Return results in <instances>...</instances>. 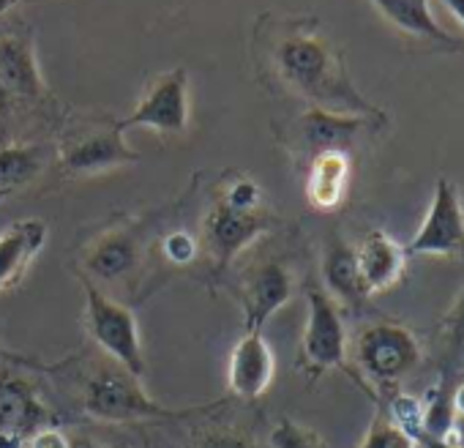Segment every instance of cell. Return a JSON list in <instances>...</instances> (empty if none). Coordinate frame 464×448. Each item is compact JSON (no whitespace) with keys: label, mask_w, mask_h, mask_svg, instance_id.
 <instances>
[{"label":"cell","mask_w":464,"mask_h":448,"mask_svg":"<svg viewBox=\"0 0 464 448\" xmlns=\"http://www.w3.org/2000/svg\"><path fill=\"white\" fill-rule=\"evenodd\" d=\"M293 298V274L285 263L271 260L252 268V274L244 282L241 307H244V331L246 334H263L268 320L287 307Z\"/></svg>","instance_id":"cell-10"},{"label":"cell","mask_w":464,"mask_h":448,"mask_svg":"<svg viewBox=\"0 0 464 448\" xmlns=\"http://www.w3.org/2000/svg\"><path fill=\"white\" fill-rule=\"evenodd\" d=\"M445 4V9L456 17V23L464 28V0H442Z\"/></svg>","instance_id":"cell-32"},{"label":"cell","mask_w":464,"mask_h":448,"mask_svg":"<svg viewBox=\"0 0 464 448\" xmlns=\"http://www.w3.org/2000/svg\"><path fill=\"white\" fill-rule=\"evenodd\" d=\"M450 407H453V418L456 421H464V383H459L450 391Z\"/></svg>","instance_id":"cell-30"},{"label":"cell","mask_w":464,"mask_h":448,"mask_svg":"<svg viewBox=\"0 0 464 448\" xmlns=\"http://www.w3.org/2000/svg\"><path fill=\"white\" fill-rule=\"evenodd\" d=\"M358 372L380 391L396 394L399 383L410 377L423 358L418 336L399 323H374L363 328L353 347Z\"/></svg>","instance_id":"cell-2"},{"label":"cell","mask_w":464,"mask_h":448,"mask_svg":"<svg viewBox=\"0 0 464 448\" xmlns=\"http://www.w3.org/2000/svg\"><path fill=\"white\" fill-rule=\"evenodd\" d=\"M301 369L317 380L331 369H347V331L336 301L320 290H306V328L301 336Z\"/></svg>","instance_id":"cell-6"},{"label":"cell","mask_w":464,"mask_h":448,"mask_svg":"<svg viewBox=\"0 0 464 448\" xmlns=\"http://www.w3.org/2000/svg\"><path fill=\"white\" fill-rule=\"evenodd\" d=\"M274 224L271 213L266 208L260 210H236L216 200L210 213L205 216V247L210 252L213 268L221 274L229 268L252 241H257Z\"/></svg>","instance_id":"cell-9"},{"label":"cell","mask_w":464,"mask_h":448,"mask_svg":"<svg viewBox=\"0 0 464 448\" xmlns=\"http://www.w3.org/2000/svg\"><path fill=\"white\" fill-rule=\"evenodd\" d=\"M72 448H102V445H96L91 440H72Z\"/></svg>","instance_id":"cell-35"},{"label":"cell","mask_w":464,"mask_h":448,"mask_svg":"<svg viewBox=\"0 0 464 448\" xmlns=\"http://www.w3.org/2000/svg\"><path fill=\"white\" fill-rule=\"evenodd\" d=\"M44 167V151L39 145H6L0 148V191H14L31 183Z\"/></svg>","instance_id":"cell-21"},{"label":"cell","mask_w":464,"mask_h":448,"mask_svg":"<svg viewBox=\"0 0 464 448\" xmlns=\"http://www.w3.org/2000/svg\"><path fill=\"white\" fill-rule=\"evenodd\" d=\"M218 200L236 210H260L263 208V189L246 178V175H232V180L221 189Z\"/></svg>","instance_id":"cell-24"},{"label":"cell","mask_w":464,"mask_h":448,"mask_svg":"<svg viewBox=\"0 0 464 448\" xmlns=\"http://www.w3.org/2000/svg\"><path fill=\"white\" fill-rule=\"evenodd\" d=\"M440 336L453 361H464V285L440 323Z\"/></svg>","instance_id":"cell-23"},{"label":"cell","mask_w":464,"mask_h":448,"mask_svg":"<svg viewBox=\"0 0 464 448\" xmlns=\"http://www.w3.org/2000/svg\"><path fill=\"white\" fill-rule=\"evenodd\" d=\"M353 159L347 151H325L309 159L306 200L314 210H334L347 200Z\"/></svg>","instance_id":"cell-17"},{"label":"cell","mask_w":464,"mask_h":448,"mask_svg":"<svg viewBox=\"0 0 464 448\" xmlns=\"http://www.w3.org/2000/svg\"><path fill=\"white\" fill-rule=\"evenodd\" d=\"M323 282H325V293L336 304L361 307L369 298L361 282L355 249L342 239H331L323 252Z\"/></svg>","instance_id":"cell-20"},{"label":"cell","mask_w":464,"mask_h":448,"mask_svg":"<svg viewBox=\"0 0 464 448\" xmlns=\"http://www.w3.org/2000/svg\"><path fill=\"white\" fill-rule=\"evenodd\" d=\"M372 126H382V123L372 121V118H361V115H339V112H325V110L309 107L295 121V140H298V148L309 159L317 153H325V151H347L350 153L355 140Z\"/></svg>","instance_id":"cell-11"},{"label":"cell","mask_w":464,"mask_h":448,"mask_svg":"<svg viewBox=\"0 0 464 448\" xmlns=\"http://www.w3.org/2000/svg\"><path fill=\"white\" fill-rule=\"evenodd\" d=\"M188 410H172L159 404L148 391L140 385V377L118 369H102L88 380L85 388V413L99 421L110 424H129V421H167V418H183L194 413Z\"/></svg>","instance_id":"cell-3"},{"label":"cell","mask_w":464,"mask_h":448,"mask_svg":"<svg viewBox=\"0 0 464 448\" xmlns=\"http://www.w3.org/2000/svg\"><path fill=\"white\" fill-rule=\"evenodd\" d=\"M25 445H28V434L0 429V448H25Z\"/></svg>","instance_id":"cell-29"},{"label":"cell","mask_w":464,"mask_h":448,"mask_svg":"<svg viewBox=\"0 0 464 448\" xmlns=\"http://www.w3.org/2000/svg\"><path fill=\"white\" fill-rule=\"evenodd\" d=\"M358 448H418V443L396 424H391L388 415H377Z\"/></svg>","instance_id":"cell-25"},{"label":"cell","mask_w":464,"mask_h":448,"mask_svg":"<svg viewBox=\"0 0 464 448\" xmlns=\"http://www.w3.org/2000/svg\"><path fill=\"white\" fill-rule=\"evenodd\" d=\"M137 263H140V241L126 228H112L102 233L85 255L88 274L102 282L126 279L137 268Z\"/></svg>","instance_id":"cell-18"},{"label":"cell","mask_w":464,"mask_h":448,"mask_svg":"<svg viewBox=\"0 0 464 448\" xmlns=\"http://www.w3.org/2000/svg\"><path fill=\"white\" fill-rule=\"evenodd\" d=\"M20 4V0H0V15H6V12H12L14 6Z\"/></svg>","instance_id":"cell-34"},{"label":"cell","mask_w":464,"mask_h":448,"mask_svg":"<svg viewBox=\"0 0 464 448\" xmlns=\"http://www.w3.org/2000/svg\"><path fill=\"white\" fill-rule=\"evenodd\" d=\"M85 323L91 339L129 375H145V353L140 342V326L129 307L104 296L96 285L85 282Z\"/></svg>","instance_id":"cell-4"},{"label":"cell","mask_w":464,"mask_h":448,"mask_svg":"<svg viewBox=\"0 0 464 448\" xmlns=\"http://www.w3.org/2000/svg\"><path fill=\"white\" fill-rule=\"evenodd\" d=\"M276 375V358L263 334H241L227 361V385L241 399H260Z\"/></svg>","instance_id":"cell-12"},{"label":"cell","mask_w":464,"mask_h":448,"mask_svg":"<svg viewBox=\"0 0 464 448\" xmlns=\"http://www.w3.org/2000/svg\"><path fill=\"white\" fill-rule=\"evenodd\" d=\"M202 448H252L244 437H238V434H213V437H208L205 440V445Z\"/></svg>","instance_id":"cell-28"},{"label":"cell","mask_w":464,"mask_h":448,"mask_svg":"<svg viewBox=\"0 0 464 448\" xmlns=\"http://www.w3.org/2000/svg\"><path fill=\"white\" fill-rule=\"evenodd\" d=\"M271 448H331L325 437L293 418H282L271 429Z\"/></svg>","instance_id":"cell-22"},{"label":"cell","mask_w":464,"mask_h":448,"mask_svg":"<svg viewBox=\"0 0 464 448\" xmlns=\"http://www.w3.org/2000/svg\"><path fill=\"white\" fill-rule=\"evenodd\" d=\"M0 91L20 102H36L44 96V80L28 36H0Z\"/></svg>","instance_id":"cell-16"},{"label":"cell","mask_w":464,"mask_h":448,"mask_svg":"<svg viewBox=\"0 0 464 448\" xmlns=\"http://www.w3.org/2000/svg\"><path fill=\"white\" fill-rule=\"evenodd\" d=\"M47 224L42 219H20L0 233V293L23 282L39 252L47 247Z\"/></svg>","instance_id":"cell-15"},{"label":"cell","mask_w":464,"mask_h":448,"mask_svg":"<svg viewBox=\"0 0 464 448\" xmlns=\"http://www.w3.org/2000/svg\"><path fill=\"white\" fill-rule=\"evenodd\" d=\"M188 74L186 69H169L153 77L137 102V110L121 121L126 129H153L159 134H183L188 126Z\"/></svg>","instance_id":"cell-8"},{"label":"cell","mask_w":464,"mask_h":448,"mask_svg":"<svg viewBox=\"0 0 464 448\" xmlns=\"http://www.w3.org/2000/svg\"><path fill=\"white\" fill-rule=\"evenodd\" d=\"M355 258H358V271H361L366 296H377V293L396 287L407 268L404 244H399L393 236L382 233V230H372L358 244Z\"/></svg>","instance_id":"cell-14"},{"label":"cell","mask_w":464,"mask_h":448,"mask_svg":"<svg viewBox=\"0 0 464 448\" xmlns=\"http://www.w3.org/2000/svg\"><path fill=\"white\" fill-rule=\"evenodd\" d=\"M25 448H72V437H66L58 426H42L28 434Z\"/></svg>","instance_id":"cell-27"},{"label":"cell","mask_w":464,"mask_h":448,"mask_svg":"<svg viewBox=\"0 0 464 448\" xmlns=\"http://www.w3.org/2000/svg\"><path fill=\"white\" fill-rule=\"evenodd\" d=\"M255 44L271 80L309 107L361 115L385 123V112L372 104L350 77L342 47L317 17H274L257 20Z\"/></svg>","instance_id":"cell-1"},{"label":"cell","mask_w":464,"mask_h":448,"mask_svg":"<svg viewBox=\"0 0 464 448\" xmlns=\"http://www.w3.org/2000/svg\"><path fill=\"white\" fill-rule=\"evenodd\" d=\"M4 361H12V364H31L28 358H23V355H17V353H12V350H6L4 345H0V364Z\"/></svg>","instance_id":"cell-33"},{"label":"cell","mask_w":464,"mask_h":448,"mask_svg":"<svg viewBox=\"0 0 464 448\" xmlns=\"http://www.w3.org/2000/svg\"><path fill=\"white\" fill-rule=\"evenodd\" d=\"M161 255L172 263V266H188L197 260L199 255V241L186 233V230H175L161 241Z\"/></svg>","instance_id":"cell-26"},{"label":"cell","mask_w":464,"mask_h":448,"mask_svg":"<svg viewBox=\"0 0 464 448\" xmlns=\"http://www.w3.org/2000/svg\"><path fill=\"white\" fill-rule=\"evenodd\" d=\"M47 407L39 394L23 377L0 375V429H12L23 434H34L47 426Z\"/></svg>","instance_id":"cell-19"},{"label":"cell","mask_w":464,"mask_h":448,"mask_svg":"<svg viewBox=\"0 0 464 448\" xmlns=\"http://www.w3.org/2000/svg\"><path fill=\"white\" fill-rule=\"evenodd\" d=\"M9 197V191H0V200H6Z\"/></svg>","instance_id":"cell-36"},{"label":"cell","mask_w":464,"mask_h":448,"mask_svg":"<svg viewBox=\"0 0 464 448\" xmlns=\"http://www.w3.org/2000/svg\"><path fill=\"white\" fill-rule=\"evenodd\" d=\"M121 121H88L69 129L61 140V167L69 175H99L123 164L140 161V153L126 145Z\"/></svg>","instance_id":"cell-5"},{"label":"cell","mask_w":464,"mask_h":448,"mask_svg":"<svg viewBox=\"0 0 464 448\" xmlns=\"http://www.w3.org/2000/svg\"><path fill=\"white\" fill-rule=\"evenodd\" d=\"M377 15L401 36L426 44L437 53H461L464 42L448 34L431 15L429 0H369Z\"/></svg>","instance_id":"cell-13"},{"label":"cell","mask_w":464,"mask_h":448,"mask_svg":"<svg viewBox=\"0 0 464 448\" xmlns=\"http://www.w3.org/2000/svg\"><path fill=\"white\" fill-rule=\"evenodd\" d=\"M404 252L407 258L464 260V202L453 180L437 178L426 216Z\"/></svg>","instance_id":"cell-7"},{"label":"cell","mask_w":464,"mask_h":448,"mask_svg":"<svg viewBox=\"0 0 464 448\" xmlns=\"http://www.w3.org/2000/svg\"><path fill=\"white\" fill-rule=\"evenodd\" d=\"M415 443H418V448H464V445H459V443L440 440V437H429V434H418Z\"/></svg>","instance_id":"cell-31"}]
</instances>
